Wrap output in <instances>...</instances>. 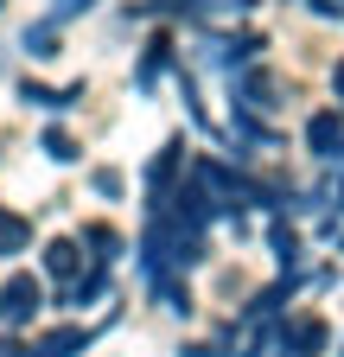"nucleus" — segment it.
Masks as SVG:
<instances>
[{
  "label": "nucleus",
  "mask_w": 344,
  "mask_h": 357,
  "mask_svg": "<svg viewBox=\"0 0 344 357\" xmlns=\"http://www.w3.org/2000/svg\"><path fill=\"white\" fill-rule=\"evenodd\" d=\"M45 153H52V160H77V147H70V134H64V128L45 134Z\"/></svg>",
  "instance_id": "7"
},
{
  "label": "nucleus",
  "mask_w": 344,
  "mask_h": 357,
  "mask_svg": "<svg viewBox=\"0 0 344 357\" xmlns=\"http://www.w3.org/2000/svg\"><path fill=\"white\" fill-rule=\"evenodd\" d=\"M83 344H90V332H83V326H58V332H45V338L32 344V357H77Z\"/></svg>",
  "instance_id": "3"
},
{
  "label": "nucleus",
  "mask_w": 344,
  "mask_h": 357,
  "mask_svg": "<svg viewBox=\"0 0 344 357\" xmlns=\"http://www.w3.org/2000/svg\"><path fill=\"white\" fill-rule=\"evenodd\" d=\"M38 306H45V287H38L32 275H13L7 287H0V326H26Z\"/></svg>",
  "instance_id": "1"
},
{
  "label": "nucleus",
  "mask_w": 344,
  "mask_h": 357,
  "mask_svg": "<svg viewBox=\"0 0 344 357\" xmlns=\"http://www.w3.org/2000/svg\"><path fill=\"white\" fill-rule=\"evenodd\" d=\"M45 268H52V275H58V281H77V268H83V255H77V243H52V249H45Z\"/></svg>",
  "instance_id": "6"
},
{
  "label": "nucleus",
  "mask_w": 344,
  "mask_h": 357,
  "mask_svg": "<svg viewBox=\"0 0 344 357\" xmlns=\"http://www.w3.org/2000/svg\"><path fill=\"white\" fill-rule=\"evenodd\" d=\"M26 243H32V223L19 211H0V255H19Z\"/></svg>",
  "instance_id": "4"
},
{
  "label": "nucleus",
  "mask_w": 344,
  "mask_h": 357,
  "mask_svg": "<svg viewBox=\"0 0 344 357\" xmlns=\"http://www.w3.org/2000/svg\"><path fill=\"white\" fill-rule=\"evenodd\" d=\"M338 134H344V128H338V115H331V109L306 121V141H313V153H331V147H338Z\"/></svg>",
  "instance_id": "5"
},
{
  "label": "nucleus",
  "mask_w": 344,
  "mask_h": 357,
  "mask_svg": "<svg viewBox=\"0 0 344 357\" xmlns=\"http://www.w3.org/2000/svg\"><path fill=\"white\" fill-rule=\"evenodd\" d=\"M281 351H287V357H319V351H325V326H319V319H293V326L281 332Z\"/></svg>",
  "instance_id": "2"
}]
</instances>
